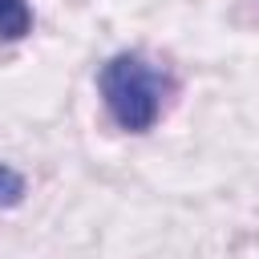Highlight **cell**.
<instances>
[{
    "instance_id": "obj_1",
    "label": "cell",
    "mask_w": 259,
    "mask_h": 259,
    "mask_svg": "<svg viewBox=\"0 0 259 259\" xmlns=\"http://www.w3.org/2000/svg\"><path fill=\"white\" fill-rule=\"evenodd\" d=\"M101 97H105V109L109 117L130 130V134H142L158 121L162 105H166V93H170V77L162 69H154L142 53H117L105 61L101 77Z\"/></svg>"
},
{
    "instance_id": "obj_2",
    "label": "cell",
    "mask_w": 259,
    "mask_h": 259,
    "mask_svg": "<svg viewBox=\"0 0 259 259\" xmlns=\"http://www.w3.org/2000/svg\"><path fill=\"white\" fill-rule=\"evenodd\" d=\"M32 28L28 0H0V40H20Z\"/></svg>"
},
{
    "instance_id": "obj_3",
    "label": "cell",
    "mask_w": 259,
    "mask_h": 259,
    "mask_svg": "<svg viewBox=\"0 0 259 259\" xmlns=\"http://www.w3.org/2000/svg\"><path fill=\"white\" fill-rule=\"evenodd\" d=\"M20 198H24V178H20L12 166H4V162H0V210L16 206Z\"/></svg>"
}]
</instances>
